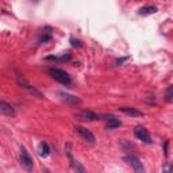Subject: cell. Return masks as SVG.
Wrapping results in <instances>:
<instances>
[{
  "label": "cell",
  "instance_id": "6da1fadb",
  "mask_svg": "<svg viewBox=\"0 0 173 173\" xmlns=\"http://www.w3.org/2000/svg\"><path fill=\"white\" fill-rule=\"evenodd\" d=\"M49 73L55 81H58L60 84H62V85H69L72 83V79L71 76L68 75L65 71L62 69H58V68H50L49 69Z\"/></svg>",
  "mask_w": 173,
  "mask_h": 173
},
{
  "label": "cell",
  "instance_id": "7a4b0ae2",
  "mask_svg": "<svg viewBox=\"0 0 173 173\" xmlns=\"http://www.w3.org/2000/svg\"><path fill=\"white\" fill-rule=\"evenodd\" d=\"M16 83H18V85L20 86V88H23V89L28 91L31 95H34V96H37L38 99H43V95L37 89L34 85H31V84L28 83L27 80L24 79L23 76H18V79H16Z\"/></svg>",
  "mask_w": 173,
  "mask_h": 173
},
{
  "label": "cell",
  "instance_id": "3957f363",
  "mask_svg": "<svg viewBox=\"0 0 173 173\" xmlns=\"http://www.w3.org/2000/svg\"><path fill=\"white\" fill-rule=\"evenodd\" d=\"M75 118L81 120V122H93V120L100 119V115L91 110H84V111H80V112H76Z\"/></svg>",
  "mask_w": 173,
  "mask_h": 173
},
{
  "label": "cell",
  "instance_id": "277c9868",
  "mask_svg": "<svg viewBox=\"0 0 173 173\" xmlns=\"http://www.w3.org/2000/svg\"><path fill=\"white\" fill-rule=\"evenodd\" d=\"M57 96H58L62 102L68 103V104H71V106H79V104H81V99L77 98V96H75V95L68 93V92L58 91V92H57Z\"/></svg>",
  "mask_w": 173,
  "mask_h": 173
},
{
  "label": "cell",
  "instance_id": "5b68a950",
  "mask_svg": "<svg viewBox=\"0 0 173 173\" xmlns=\"http://www.w3.org/2000/svg\"><path fill=\"white\" fill-rule=\"evenodd\" d=\"M134 135H135V138H138L139 141L145 142V143H152V138H150L149 135V131L145 129L143 126H137L135 129H134Z\"/></svg>",
  "mask_w": 173,
  "mask_h": 173
},
{
  "label": "cell",
  "instance_id": "8992f818",
  "mask_svg": "<svg viewBox=\"0 0 173 173\" xmlns=\"http://www.w3.org/2000/svg\"><path fill=\"white\" fill-rule=\"evenodd\" d=\"M20 164L23 165L24 169L31 170L33 169V158L30 157V154L27 153L26 147H20Z\"/></svg>",
  "mask_w": 173,
  "mask_h": 173
},
{
  "label": "cell",
  "instance_id": "52a82bcc",
  "mask_svg": "<svg viewBox=\"0 0 173 173\" xmlns=\"http://www.w3.org/2000/svg\"><path fill=\"white\" fill-rule=\"evenodd\" d=\"M125 161L129 164V165H131L133 166V169L135 170V172H138V173H141V172H143V165H142V162L139 161V158H137L135 156H126V157L123 158Z\"/></svg>",
  "mask_w": 173,
  "mask_h": 173
},
{
  "label": "cell",
  "instance_id": "ba28073f",
  "mask_svg": "<svg viewBox=\"0 0 173 173\" xmlns=\"http://www.w3.org/2000/svg\"><path fill=\"white\" fill-rule=\"evenodd\" d=\"M102 118H104V120L107 122V125H106L107 130H114V129H116V127L122 126V122H120L118 118H115L114 115H103Z\"/></svg>",
  "mask_w": 173,
  "mask_h": 173
},
{
  "label": "cell",
  "instance_id": "9c48e42d",
  "mask_svg": "<svg viewBox=\"0 0 173 173\" xmlns=\"http://www.w3.org/2000/svg\"><path fill=\"white\" fill-rule=\"evenodd\" d=\"M76 131L81 135V138H83L85 142H88V143H95V135L91 133L88 129H85V127H83V126H77L76 127Z\"/></svg>",
  "mask_w": 173,
  "mask_h": 173
},
{
  "label": "cell",
  "instance_id": "30bf717a",
  "mask_svg": "<svg viewBox=\"0 0 173 173\" xmlns=\"http://www.w3.org/2000/svg\"><path fill=\"white\" fill-rule=\"evenodd\" d=\"M118 110L123 114L129 115V116H143V112L139 111L138 108H134V107H119Z\"/></svg>",
  "mask_w": 173,
  "mask_h": 173
},
{
  "label": "cell",
  "instance_id": "8fae6325",
  "mask_svg": "<svg viewBox=\"0 0 173 173\" xmlns=\"http://www.w3.org/2000/svg\"><path fill=\"white\" fill-rule=\"evenodd\" d=\"M0 111H1V114L8 115V116H14V115H15L14 107H12L11 104H8V103H6V102L0 103Z\"/></svg>",
  "mask_w": 173,
  "mask_h": 173
},
{
  "label": "cell",
  "instance_id": "7c38bea8",
  "mask_svg": "<svg viewBox=\"0 0 173 173\" xmlns=\"http://www.w3.org/2000/svg\"><path fill=\"white\" fill-rule=\"evenodd\" d=\"M158 10L156 6H145V7L139 8V11H138V14L139 15H152V14H156Z\"/></svg>",
  "mask_w": 173,
  "mask_h": 173
},
{
  "label": "cell",
  "instance_id": "4fadbf2b",
  "mask_svg": "<svg viewBox=\"0 0 173 173\" xmlns=\"http://www.w3.org/2000/svg\"><path fill=\"white\" fill-rule=\"evenodd\" d=\"M39 154L42 157H47L49 154H50V149H49V145H47L46 142H41L39 145Z\"/></svg>",
  "mask_w": 173,
  "mask_h": 173
},
{
  "label": "cell",
  "instance_id": "5bb4252c",
  "mask_svg": "<svg viewBox=\"0 0 173 173\" xmlns=\"http://www.w3.org/2000/svg\"><path fill=\"white\" fill-rule=\"evenodd\" d=\"M164 99L166 102H172L173 100V85H169L165 89V93H164Z\"/></svg>",
  "mask_w": 173,
  "mask_h": 173
},
{
  "label": "cell",
  "instance_id": "9a60e30c",
  "mask_svg": "<svg viewBox=\"0 0 173 173\" xmlns=\"http://www.w3.org/2000/svg\"><path fill=\"white\" fill-rule=\"evenodd\" d=\"M162 170H164V172H166V173H173V162H169V164L164 165Z\"/></svg>",
  "mask_w": 173,
  "mask_h": 173
},
{
  "label": "cell",
  "instance_id": "2e32d148",
  "mask_svg": "<svg viewBox=\"0 0 173 173\" xmlns=\"http://www.w3.org/2000/svg\"><path fill=\"white\" fill-rule=\"evenodd\" d=\"M71 43L73 47H81L83 45H81V42H80L79 39H75V38H71Z\"/></svg>",
  "mask_w": 173,
  "mask_h": 173
},
{
  "label": "cell",
  "instance_id": "e0dca14e",
  "mask_svg": "<svg viewBox=\"0 0 173 173\" xmlns=\"http://www.w3.org/2000/svg\"><path fill=\"white\" fill-rule=\"evenodd\" d=\"M127 60H129V57H123V58H118V60H116V61H115V65L118 66V65H120V64H123V62H125V61H127Z\"/></svg>",
  "mask_w": 173,
  "mask_h": 173
},
{
  "label": "cell",
  "instance_id": "ac0fdd59",
  "mask_svg": "<svg viewBox=\"0 0 173 173\" xmlns=\"http://www.w3.org/2000/svg\"><path fill=\"white\" fill-rule=\"evenodd\" d=\"M164 149H165V156H168V141L165 142V146H164Z\"/></svg>",
  "mask_w": 173,
  "mask_h": 173
}]
</instances>
